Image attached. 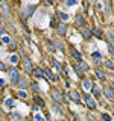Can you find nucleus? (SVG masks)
Wrapping results in <instances>:
<instances>
[{"instance_id":"9d476101","label":"nucleus","mask_w":114,"mask_h":121,"mask_svg":"<svg viewBox=\"0 0 114 121\" xmlns=\"http://www.w3.org/2000/svg\"><path fill=\"white\" fill-rule=\"evenodd\" d=\"M78 64H79V65H78V67H79V70H81L82 73H84V71H87V70H88V64H87V62H84V60H79Z\"/></svg>"},{"instance_id":"ea45409f","label":"nucleus","mask_w":114,"mask_h":121,"mask_svg":"<svg viewBox=\"0 0 114 121\" xmlns=\"http://www.w3.org/2000/svg\"><path fill=\"white\" fill-rule=\"evenodd\" d=\"M24 121H32V120H24Z\"/></svg>"},{"instance_id":"b1692460","label":"nucleus","mask_w":114,"mask_h":121,"mask_svg":"<svg viewBox=\"0 0 114 121\" xmlns=\"http://www.w3.org/2000/svg\"><path fill=\"white\" fill-rule=\"evenodd\" d=\"M108 52H109V55L114 58V45L113 44H108Z\"/></svg>"},{"instance_id":"c9c22d12","label":"nucleus","mask_w":114,"mask_h":121,"mask_svg":"<svg viewBox=\"0 0 114 121\" xmlns=\"http://www.w3.org/2000/svg\"><path fill=\"white\" fill-rule=\"evenodd\" d=\"M76 3H78L76 0H70V2H67V6H75Z\"/></svg>"},{"instance_id":"0eeeda50","label":"nucleus","mask_w":114,"mask_h":121,"mask_svg":"<svg viewBox=\"0 0 114 121\" xmlns=\"http://www.w3.org/2000/svg\"><path fill=\"white\" fill-rule=\"evenodd\" d=\"M75 24L78 26V27H84V26H85V18H84L82 15H78L76 20H75Z\"/></svg>"},{"instance_id":"f3484780","label":"nucleus","mask_w":114,"mask_h":121,"mask_svg":"<svg viewBox=\"0 0 114 121\" xmlns=\"http://www.w3.org/2000/svg\"><path fill=\"white\" fill-rule=\"evenodd\" d=\"M91 33H93V35L96 36V38H102V35H104V33H102V30H100V29H97V27L91 30Z\"/></svg>"},{"instance_id":"6e6552de","label":"nucleus","mask_w":114,"mask_h":121,"mask_svg":"<svg viewBox=\"0 0 114 121\" xmlns=\"http://www.w3.org/2000/svg\"><path fill=\"white\" fill-rule=\"evenodd\" d=\"M81 33H82V36L85 38V39H88V38H91V36H93V33H91V30H90V29H87V27H84Z\"/></svg>"},{"instance_id":"7ed1b4c3","label":"nucleus","mask_w":114,"mask_h":121,"mask_svg":"<svg viewBox=\"0 0 114 121\" xmlns=\"http://www.w3.org/2000/svg\"><path fill=\"white\" fill-rule=\"evenodd\" d=\"M104 95L108 98V100H114V91L109 88V86H105L104 88Z\"/></svg>"},{"instance_id":"f8f14e48","label":"nucleus","mask_w":114,"mask_h":121,"mask_svg":"<svg viewBox=\"0 0 114 121\" xmlns=\"http://www.w3.org/2000/svg\"><path fill=\"white\" fill-rule=\"evenodd\" d=\"M44 77L50 79V80H56V76H53L50 70H44Z\"/></svg>"},{"instance_id":"bb28decb","label":"nucleus","mask_w":114,"mask_h":121,"mask_svg":"<svg viewBox=\"0 0 114 121\" xmlns=\"http://www.w3.org/2000/svg\"><path fill=\"white\" fill-rule=\"evenodd\" d=\"M47 48H49V52H52V53L55 52V45H53L52 43H47Z\"/></svg>"},{"instance_id":"f704fd0d","label":"nucleus","mask_w":114,"mask_h":121,"mask_svg":"<svg viewBox=\"0 0 114 121\" xmlns=\"http://www.w3.org/2000/svg\"><path fill=\"white\" fill-rule=\"evenodd\" d=\"M53 112H55L56 115H59V113H61V109L58 108V106H55V108H53Z\"/></svg>"},{"instance_id":"6ab92c4d","label":"nucleus","mask_w":114,"mask_h":121,"mask_svg":"<svg viewBox=\"0 0 114 121\" xmlns=\"http://www.w3.org/2000/svg\"><path fill=\"white\" fill-rule=\"evenodd\" d=\"M71 56H73V58H75L76 60H78V62H79V60H82V58H81V53H79V52H76V50H71Z\"/></svg>"},{"instance_id":"c03bdc74","label":"nucleus","mask_w":114,"mask_h":121,"mask_svg":"<svg viewBox=\"0 0 114 121\" xmlns=\"http://www.w3.org/2000/svg\"><path fill=\"white\" fill-rule=\"evenodd\" d=\"M0 43H2V41H0Z\"/></svg>"},{"instance_id":"37998d69","label":"nucleus","mask_w":114,"mask_h":121,"mask_svg":"<svg viewBox=\"0 0 114 121\" xmlns=\"http://www.w3.org/2000/svg\"><path fill=\"white\" fill-rule=\"evenodd\" d=\"M111 121H114V120H111Z\"/></svg>"},{"instance_id":"c85d7f7f","label":"nucleus","mask_w":114,"mask_h":121,"mask_svg":"<svg viewBox=\"0 0 114 121\" xmlns=\"http://www.w3.org/2000/svg\"><path fill=\"white\" fill-rule=\"evenodd\" d=\"M2 41H3V43H6V44H9V43H11V38L8 36V35H5V36L2 38Z\"/></svg>"},{"instance_id":"423d86ee","label":"nucleus","mask_w":114,"mask_h":121,"mask_svg":"<svg viewBox=\"0 0 114 121\" xmlns=\"http://www.w3.org/2000/svg\"><path fill=\"white\" fill-rule=\"evenodd\" d=\"M52 97H53V100H55L56 103H62V100H64L62 95L59 94V91H56V89H53V91H52Z\"/></svg>"},{"instance_id":"f257e3e1","label":"nucleus","mask_w":114,"mask_h":121,"mask_svg":"<svg viewBox=\"0 0 114 121\" xmlns=\"http://www.w3.org/2000/svg\"><path fill=\"white\" fill-rule=\"evenodd\" d=\"M9 76H11V82H12L14 85H17L18 80H20V73H18L15 68H11V70H9Z\"/></svg>"},{"instance_id":"20e7f679","label":"nucleus","mask_w":114,"mask_h":121,"mask_svg":"<svg viewBox=\"0 0 114 121\" xmlns=\"http://www.w3.org/2000/svg\"><path fill=\"white\" fill-rule=\"evenodd\" d=\"M23 68H24L26 73H32L33 68H32V64H30V60L28 58H24V60H23Z\"/></svg>"},{"instance_id":"79ce46f5","label":"nucleus","mask_w":114,"mask_h":121,"mask_svg":"<svg viewBox=\"0 0 114 121\" xmlns=\"http://www.w3.org/2000/svg\"><path fill=\"white\" fill-rule=\"evenodd\" d=\"M113 113H114V108H113Z\"/></svg>"},{"instance_id":"e433bc0d","label":"nucleus","mask_w":114,"mask_h":121,"mask_svg":"<svg viewBox=\"0 0 114 121\" xmlns=\"http://www.w3.org/2000/svg\"><path fill=\"white\" fill-rule=\"evenodd\" d=\"M108 36H109V39H111V43L114 44V35H113V33H109V35H108Z\"/></svg>"},{"instance_id":"2eb2a0df","label":"nucleus","mask_w":114,"mask_h":121,"mask_svg":"<svg viewBox=\"0 0 114 121\" xmlns=\"http://www.w3.org/2000/svg\"><path fill=\"white\" fill-rule=\"evenodd\" d=\"M17 85L20 86V88H26V86H28V80H26L24 77H20V80H18Z\"/></svg>"},{"instance_id":"7c9ffc66","label":"nucleus","mask_w":114,"mask_h":121,"mask_svg":"<svg viewBox=\"0 0 114 121\" xmlns=\"http://www.w3.org/2000/svg\"><path fill=\"white\" fill-rule=\"evenodd\" d=\"M102 120L104 121H111V117H109L108 113H104V115H102Z\"/></svg>"},{"instance_id":"4468645a","label":"nucleus","mask_w":114,"mask_h":121,"mask_svg":"<svg viewBox=\"0 0 114 121\" xmlns=\"http://www.w3.org/2000/svg\"><path fill=\"white\" fill-rule=\"evenodd\" d=\"M11 120L12 121H24L20 113H11Z\"/></svg>"},{"instance_id":"72a5a7b5","label":"nucleus","mask_w":114,"mask_h":121,"mask_svg":"<svg viewBox=\"0 0 114 121\" xmlns=\"http://www.w3.org/2000/svg\"><path fill=\"white\" fill-rule=\"evenodd\" d=\"M59 17L62 18V20H68V15H67V14H64V12H59Z\"/></svg>"},{"instance_id":"dca6fc26","label":"nucleus","mask_w":114,"mask_h":121,"mask_svg":"<svg viewBox=\"0 0 114 121\" xmlns=\"http://www.w3.org/2000/svg\"><path fill=\"white\" fill-rule=\"evenodd\" d=\"M82 86H84V89H91V82L88 80V79H84V82H82Z\"/></svg>"},{"instance_id":"a19ab883","label":"nucleus","mask_w":114,"mask_h":121,"mask_svg":"<svg viewBox=\"0 0 114 121\" xmlns=\"http://www.w3.org/2000/svg\"><path fill=\"white\" fill-rule=\"evenodd\" d=\"M0 24H2V18H0Z\"/></svg>"},{"instance_id":"1a4fd4ad","label":"nucleus","mask_w":114,"mask_h":121,"mask_svg":"<svg viewBox=\"0 0 114 121\" xmlns=\"http://www.w3.org/2000/svg\"><path fill=\"white\" fill-rule=\"evenodd\" d=\"M94 74H96V77L99 79V80H105V74H104V71H102V70H99V68H96Z\"/></svg>"},{"instance_id":"aec40b11","label":"nucleus","mask_w":114,"mask_h":121,"mask_svg":"<svg viewBox=\"0 0 114 121\" xmlns=\"http://www.w3.org/2000/svg\"><path fill=\"white\" fill-rule=\"evenodd\" d=\"M33 73H35L37 77H44V71L41 70V68H35V70H33Z\"/></svg>"},{"instance_id":"a878e982","label":"nucleus","mask_w":114,"mask_h":121,"mask_svg":"<svg viewBox=\"0 0 114 121\" xmlns=\"http://www.w3.org/2000/svg\"><path fill=\"white\" fill-rule=\"evenodd\" d=\"M18 97H20V98H26V97H28L26 91H18Z\"/></svg>"},{"instance_id":"cd10ccee","label":"nucleus","mask_w":114,"mask_h":121,"mask_svg":"<svg viewBox=\"0 0 114 121\" xmlns=\"http://www.w3.org/2000/svg\"><path fill=\"white\" fill-rule=\"evenodd\" d=\"M50 26H52V27H58V23H56V18H52V20H50Z\"/></svg>"},{"instance_id":"f03ea898","label":"nucleus","mask_w":114,"mask_h":121,"mask_svg":"<svg viewBox=\"0 0 114 121\" xmlns=\"http://www.w3.org/2000/svg\"><path fill=\"white\" fill-rule=\"evenodd\" d=\"M85 103H87V106H88V109H91V111L96 109V103H94V100H93L91 95H85Z\"/></svg>"},{"instance_id":"4c0bfd02","label":"nucleus","mask_w":114,"mask_h":121,"mask_svg":"<svg viewBox=\"0 0 114 121\" xmlns=\"http://www.w3.org/2000/svg\"><path fill=\"white\" fill-rule=\"evenodd\" d=\"M3 83H5V80H3V79H0V89H2V86H3Z\"/></svg>"},{"instance_id":"412c9836","label":"nucleus","mask_w":114,"mask_h":121,"mask_svg":"<svg viewBox=\"0 0 114 121\" xmlns=\"http://www.w3.org/2000/svg\"><path fill=\"white\" fill-rule=\"evenodd\" d=\"M9 60H11V64H12V65H15V64L18 62V56L17 55H11L9 56Z\"/></svg>"},{"instance_id":"473e14b6","label":"nucleus","mask_w":114,"mask_h":121,"mask_svg":"<svg viewBox=\"0 0 114 121\" xmlns=\"http://www.w3.org/2000/svg\"><path fill=\"white\" fill-rule=\"evenodd\" d=\"M15 47H17V44H15L14 41H11V43H9V48H11V50H15Z\"/></svg>"},{"instance_id":"9b49d317","label":"nucleus","mask_w":114,"mask_h":121,"mask_svg":"<svg viewBox=\"0 0 114 121\" xmlns=\"http://www.w3.org/2000/svg\"><path fill=\"white\" fill-rule=\"evenodd\" d=\"M58 32H59V35H66V32H67V27H66V24L59 23V24H58Z\"/></svg>"},{"instance_id":"4be33fe9","label":"nucleus","mask_w":114,"mask_h":121,"mask_svg":"<svg viewBox=\"0 0 114 121\" xmlns=\"http://www.w3.org/2000/svg\"><path fill=\"white\" fill-rule=\"evenodd\" d=\"M5 104H6V108H14V100H12V98H8V100L5 101Z\"/></svg>"},{"instance_id":"39448f33","label":"nucleus","mask_w":114,"mask_h":121,"mask_svg":"<svg viewBox=\"0 0 114 121\" xmlns=\"http://www.w3.org/2000/svg\"><path fill=\"white\" fill-rule=\"evenodd\" d=\"M70 98H71V101H75V103H81V95H79V92L76 89L70 91Z\"/></svg>"},{"instance_id":"5701e85b","label":"nucleus","mask_w":114,"mask_h":121,"mask_svg":"<svg viewBox=\"0 0 114 121\" xmlns=\"http://www.w3.org/2000/svg\"><path fill=\"white\" fill-rule=\"evenodd\" d=\"M105 67L109 68V70H114V64L111 62V60H106V62H105Z\"/></svg>"},{"instance_id":"ddd939ff","label":"nucleus","mask_w":114,"mask_h":121,"mask_svg":"<svg viewBox=\"0 0 114 121\" xmlns=\"http://www.w3.org/2000/svg\"><path fill=\"white\" fill-rule=\"evenodd\" d=\"M91 91H93V94H94V97H100V89H99V86H96V85H93L91 86Z\"/></svg>"},{"instance_id":"2f4dec72","label":"nucleus","mask_w":114,"mask_h":121,"mask_svg":"<svg viewBox=\"0 0 114 121\" xmlns=\"http://www.w3.org/2000/svg\"><path fill=\"white\" fill-rule=\"evenodd\" d=\"M32 88H33V91H38V89H40V85H38V82H33V83H32Z\"/></svg>"},{"instance_id":"c756f323","label":"nucleus","mask_w":114,"mask_h":121,"mask_svg":"<svg viewBox=\"0 0 114 121\" xmlns=\"http://www.w3.org/2000/svg\"><path fill=\"white\" fill-rule=\"evenodd\" d=\"M93 58L96 59V60H97V59L100 60V53H99V52H93Z\"/></svg>"},{"instance_id":"58836bf2","label":"nucleus","mask_w":114,"mask_h":121,"mask_svg":"<svg viewBox=\"0 0 114 121\" xmlns=\"http://www.w3.org/2000/svg\"><path fill=\"white\" fill-rule=\"evenodd\" d=\"M5 68H6V67H5V65H3V64H2V62H0V70H5Z\"/></svg>"},{"instance_id":"393cba45","label":"nucleus","mask_w":114,"mask_h":121,"mask_svg":"<svg viewBox=\"0 0 114 121\" xmlns=\"http://www.w3.org/2000/svg\"><path fill=\"white\" fill-rule=\"evenodd\" d=\"M35 121H44V117L41 113H35Z\"/></svg>"},{"instance_id":"a211bd4d","label":"nucleus","mask_w":114,"mask_h":121,"mask_svg":"<svg viewBox=\"0 0 114 121\" xmlns=\"http://www.w3.org/2000/svg\"><path fill=\"white\" fill-rule=\"evenodd\" d=\"M33 101H35V104H37V106H40V108H43V106H44V101L41 100V98L38 97V95L33 97Z\"/></svg>"}]
</instances>
